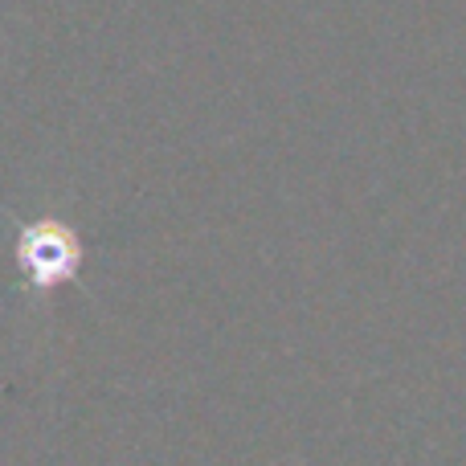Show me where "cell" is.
Listing matches in <instances>:
<instances>
[{
  "mask_svg": "<svg viewBox=\"0 0 466 466\" xmlns=\"http://www.w3.org/2000/svg\"><path fill=\"white\" fill-rule=\"evenodd\" d=\"M16 258H21V270L29 274L33 287L46 290L74 279L82 262V246L62 221H33L16 238Z\"/></svg>",
  "mask_w": 466,
  "mask_h": 466,
  "instance_id": "1",
  "label": "cell"
}]
</instances>
